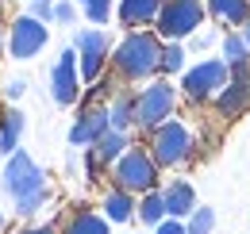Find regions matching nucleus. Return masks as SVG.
I'll return each instance as SVG.
<instances>
[{
  "instance_id": "obj_1",
  "label": "nucleus",
  "mask_w": 250,
  "mask_h": 234,
  "mask_svg": "<svg viewBox=\"0 0 250 234\" xmlns=\"http://www.w3.org/2000/svg\"><path fill=\"white\" fill-rule=\"evenodd\" d=\"M162 39L158 31H127L124 39L112 46V69L120 73V81H150L162 73Z\"/></svg>"
},
{
  "instance_id": "obj_2",
  "label": "nucleus",
  "mask_w": 250,
  "mask_h": 234,
  "mask_svg": "<svg viewBox=\"0 0 250 234\" xmlns=\"http://www.w3.org/2000/svg\"><path fill=\"white\" fill-rule=\"evenodd\" d=\"M158 169H162V165L154 161L150 150L131 146L124 157L112 165V184L124 188V192H131V196H146V192L158 188Z\"/></svg>"
},
{
  "instance_id": "obj_3",
  "label": "nucleus",
  "mask_w": 250,
  "mask_h": 234,
  "mask_svg": "<svg viewBox=\"0 0 250 234\" xmlns=\"http://www.w3.org/2000/svg\"><path fill=\"white\" fill-rule=\"evenodd\" d=\"M204 16H208L204 0H166L158 12L154 31L162 42H185L204 27Z\"/></svg>"
},
{
  "instance_id": "obj_4",
  "label": "nucleus",
  "mask_w": 250,
  "mask_h": 234,
  "mask_svg": "<svg viewBox=\"0 0 250 234\" xmlns=\"http://www.w3.org/2000/svg\"><path fill=\"white\" fill-rule=\"evenodd\" d=\"M173 112H177V88H173L169 77H158L146 88H139V96H135L139 131H158L166 119H173Z\"/></svg>"
},
{
  "instance_id": "obj_5",
  "label": "nucleus",
  "mask_w": 250,
  "mask_h": 234,
  "mask_svg": "<svg viewBox=\"0 0 250 234\" xmlns=\"http://www.w3.org/2000/svg\"><path fill=\"white\" fill-rule=\"evenodd\" d=\"M227 81H231V65L223 58H204L181 73V92L192 104H204V100H216L219 88H227Z\"/></svg>"
},
{
  "instance_id": "obj_6",
  "label": "nucleus",
  "mask_w": 250,
  "mask_h": 234,
  "mask_svg": "<svg viewBox=\"0 0 250 234\" xmlns=\"http://www.w3.org/2000/svg\"><path fill=\"white\" fill-rule=\"evenodd\" d=\"M73 50H77V61H81V81L96 85L104 77V65L112 61V39H108V31L104 27L73 31Z\"/></svg>"
},
{
  "instance_id": "obj_7",
  "label": "nucleus",
  "mask_w": 250,
  "mask_h": 234,
  "mask_svg": "<svg viewBox=\"0 0 250 234\" xmlns=\"http://www.w3.org/2000/svg\"><path fill=\"white\" fill-rule=\"evenodd\" d=\"M4 192H8L16 204H20V200H31V196H46V192H50V188H46V173L35 165L23 150H16V154L8 157V165H4Z\"/></svg>"
},
{
  "instance_id": "obj_8",
  "label": "nucleus",
  "mask_w": 250,
  "mask_h": 234,
  "mask_svg": "<svg viewBox=\"0 0 250 234\" xmlns=\"http://www.w3.org/2000/svg\"><path fill=\"white\" fill-rule=\"evenodd\" d=\"M150 154H154V161L162 169H173V165H181L188 161V154H192V135H188L185 123H177V119H166L158 131H150Z\"/></svg>"
},
{
  "instance_id": "obj_9",
  "label": "nucleus",
  "mask_w": 250,
  "mask_h": 234,
  "mask_svg": "<svg viewBox=\"0 0 250 234\" xmlns=\"http://www.w3.org/2000/svg\"><path fill=\"white\" fill-rule=\"evenodd\" d=\"M50 42V27L35 16H16L8 31V58L12 61H31L42 54V46Z\"/></svg>"
},
{
  "instance_id": "obj_10",
  "label": "nucleus",
  "mask_w": 250,
  "mask_h": 234,
  "mask_svg": "<svg viewBox=\"0 0 250 234\" xmlns=\"http://www.w3.org/2000/svg\"><path fill=\"white\" fill-rule=\"evenodd\" d=\"M50 96L62 108L81 100V61H77L73 46H65L62 54H58V61H54V69H50Z\"/></svg>"
},
{
  "instance_id": "obj_11",
  "label": "nucleus",
  "mask_w": 250,
  "mask_h": 234,
  "mask_svg": "<svg viewBox=\"0 0 250 234\" xmlns=\"http://www.w3.org/2000/svg\"><path fill=\"white\" fill-rule=\"evenodd\" d=\"M108 131H112L108 104H81V116L73 119V127H69V142L73 146H96Z\"/></svg>"
},
{
  "instance_id": "obj_12",
  "label": "nucleus",
  "mask_w": 250,
  "mask_h": 234,
  "mask_svg": "<svg viewBox=\"0 0 250 234\" xmlns=\"http://www.w3.org/2000/svg\"><path fill=\"white\" fill-rule=\"evenodd\" d=\"M162 196H166L169 219H188V215L196 211V188H192L188 180H169V184L162 188Z\"/></svg>"
},
{
  "instance_id": "obj_13",
  "label": "nucleus",
  "mask_w": 250,
  "mask_h": 234,
  "mask_svg": "<svg viewBox=\"0 0 250 234\" xmlns=\"http://www.w3.org/2000/svg\"><path fill=\"white\" fill-rule=\"evenodd\" d=\"M250 108V81H227V88H219V96H216V112L223 119H235V116H243Z\"/></svg>"
},
{
  "instance_id": "obj_14",
  "label": "nucleus",
  "mask_w": 250,
  "mask_h": 234,
  "mask_svg": "<svg viewBox=\"0 0 250 234\" xmlns=\"http://www.w3.org/2000/svg\"><path fill=\"white\" fill-rule=\"evenodd\" d=\"M166 0H120V23L124 27H146V23H158V12H162Z\"/></svg>"
},
{
  "instance_id": "obj_15",
  "label": "nucleus",
  "mask_w": 250,
  "mask_h": 234,
  "mask_svg": "<svg viewBox=\"0 0 250 234\" xmlns=\"http://www.w3.org/2000/svg\"><path fill=\"white\" fill-rule=\"evenodd\" d=\"M204 8L223 27H243L250 20V0H204Z\"/></svg>"
},
{
  "instance_id": "obj_16",
  "label": "nucleus",
  "mask_w": 250,
  "mask_h": 234,
  "mask_svg": "<svg viewBox=\"0 0 250 234\" xmlns=\"http://www.w3.org/2000/svg\"><path fill=\"white\" fill-rule=\"evenodd\" d=\"M100 211H104V219H108V223H127V219L139 211V204H135V196H131V192H124V188H116V184H112V188L104 192V207H100Z\"/></svg>"
},
{
  "instance_id": "obj_17",
  "label": "nucleus",
  "mask_w": 250,
  "mask_h": 234,
  "mask_svg": "<svg viewBox=\"0 0 250 234\" xmlns=\"http://www.w3.org/2000/svg\"><path fill=\"white\" fill-rule=\"evenodd\" d=\"M127 150H131V142H127L124 131H108V135H104V138H100V142L93 146V157L100 161V165H104V169H112V165L124 157Z\"/></svg>"
},
{
  "instance_id": "obj_18",
  "label": "nucleus",
  "mask_w": 250,
  "mask_h": 234,
  "mask_svg": "<svg viewBox=\"0 0 250 234\" xmlns=\"http://www.w3.org/2000/svg\"><path fill=\"white\" fill-rule=\"evenodd\" d=\"M108 119H112V131H131V127H139L135 123V92H116L112 100H108Z\"/></svg>"
},
{
  "instance_id": "obj_19",
  "label": "nucleus",
  "mask_w": 250,
  "mask_h": 234,
  "mask_svg": "<svg viewBox=\"0 0 250 234\" xmlns=\"http://www.w3.org/2000/svg\"><path fill=\"white\" fill-rule=\"evenodd\" d=\"M20 135H23V112H16V108H8L4 116H0V154H16L20 150Z\"/></svg>"
},
{
  "instance_id": "obj_20",
  "label": "nucleus",
  "mask_w": 250,
  "mask_h": 234,
  "mask_svg": "<svg viewBox=\"0 0 250 234\" xmlns=\"http://www.w3.org/2000/svg\"><path fill=\"white\" fill-rule=\"evenodd\" d=\"M108 219L104 215H96V211H89V207H81V211H73L69 215V223H65L62 234H108Z\"/></svg>"
},
{
  "instance_id": "obj_21",
  "label": "nucleus",
  "mask_w": 250,
  "mask_h": 234,
  "mask_svg": "<svg viewBox=\"0 0 250 234\" xmlns=\"http://www.w3.org/2000/svg\"><path fill=\"white\" fill-rule=\"evenodd\" d=\"M146 227H158V223H166L169 219V211H166V196H162V188L154 192H146V196H139V211H135Z\"/></svg>"
},
{
  "instance_id": "obj_22",
  "label": "nucleus",
  "mask_w": 250,
  "mask_h": 234,
  "mask_svg": "<svg viewBox=\"0 0 250 234\" xmlns=\"http://www.w3.org/2000/svg\"><path fill=\"white\" fill-rule=\"evenodd\" d=\"M219 46H223V61H227V65H250V46L243 42L239 31H227V35L219 39Z\"/></svg>"
},
{
  "instance_id": "obj_23",
  "label": "nucleus",
  "mask_w": 250,
  "mask_h": 234,
  "mask_svg": "<svg viewBox=\"0 0 250 234\" xmlns=\"http://www.w3.org/2000/svg\"><path fill=\"white\" fill-rule=\"evenodd\" d=\"M185 46L181 42H166L162 46V73L166 77H173V73H185Z\"/></svg>"
},
{
  "instance_id": "obj_24",
  "label": "nucleus",
  "mask_w": 250,
  "mask_h": 234,
  "mask_svg": "<svg viewBox=\"0 0 250 234\" xmlns=\"http://www.w3.org/2000/svg\"><path fill=\"white\" fill-rule=\"evenodd\" d=\"M77 8L89 16L93 27H108V20H112V0H77Z\"/></svg>"
},
{
  "instance_id": "obj_25",
  "label": "nucleus",
  "mask_w": 250,
  "mask_h": 234,
  "mask_svg": "<svg viewBox=\"0 0 250 234\" xmlns=\"http://www.w3.org/2000/svg\"><path fill=\"white\" fill-rule=\"evenodd\" d=\"M185 231L188 234H212L216 231V211H212V207H196L185 219Z\"/></svg>"
},
{
  "instance_id": "obj_26",
  "label": "nucleus",
  "mask_w": 250,
  "mask_h": 234,
  "mask_svg": "<svg viewBox=\"0 0 250 234\" xmlns=\"http://www.w3.org/2000/svg\"><path fill=\"white\" fill-rule=\"evenodd\" d=\"M27 16H35V20H42V23H54V0H31V8H27Z\"/></svg>"
},
{
  "instance_id": "obj_27",
  "label": "nucleus",
  "mask_w": 250,
  "mask_h": 234,
  "mask_svg": "<svg viewBox=\"0 0 250 234\" xmlns=\"http://www.w3.org/2000/svg\"><path fill=\"white\" fill-rule=\"evenodd\" d=\"M77 20V0H58L54 4V23H73Z\"/></svg>"
},
{
  "instance_id": "obj_28",
  "label": "nucleus",
  "mask_w": 250,
  "mask_h": 234,
  "mask_svg": "<svg viewBox=\"0 0 250 234\" xmlns=\"http://www.w3.org/2000/svg\"><path fill=\"white\" fill-rule=\"evenodd\" d=\"M212 42H216V31H196V35L188 39V46H192V50H208Z\"/></svg>"
},
{
  "instance_id": "obj_29",
  "label": "nucleus",
  "mask_w": 250,
  "mask_h": 234,
  "mask_svg": "<svg viewBox=\"0 0 250 234\" xmlns=\"http://www.w3.org/2000/svg\"><path fill=\"white\" fill-rule=\"evenodd\" d=\"M154 234H188V231H185V219H166L154 227Z\"/></svg>"
},
{
  "instance_id": "obj_30",
  "label": "nucleus",
  "mask_w": 250,
  "mask_h": 234,
  "mask_svg": "<svg viewBox=\"0 0 250 234\" xmlns=\"http://www.w3.org/2000/svg\"><path fill=\"white\" fill-rule=\"evenodd\" d=\"M23 92H27V81H23V77H12V81L4 85V96H8V100H20Z\"/></svg>"
},
{
  "instance_id": "obj_31",
  "label": "nucleus",
  "mask_w": 250,
  "mask_h": 234,
  "mask_svg": "<svg viewBox=\"0 0 250 234\" xmlns=\"http://www.w3.org/2000/svg\"><path fill=\"white\" fill-rule=\"evenodd\" d=\"M23 234H58V231H54V227L46 223V227H27V231H23Z\"/></svg>"
},
{
  "instance_id": "obj_32",
  "label": "nucleus",
  "mask_w": 250,
  "mask_h": 234,
  "mask_svg": "<svg viewBox=\"0 0 250 234\" xmlns=\"http://www.w3.org/2000/svg\"><path fill=\"white\" fill-rule=\"evenodd\" d=\"M239 35H243V42H247V46H250V20H247V23H243V27H239Z\"/></svg>"
},
{
  "instance_id": "obj_33",
  "label": "nucleus",
  "mask_w": 250,
  "mask_h": 234,
  "mask_svg": "<svg viewBox=\"0 0 250 234\" xmlns=\"http://www.w3.org/2000/svg\"><path fill=\"white\" fill-rule=\"evenodd\" d=\"M4 50H8V39H4V31H0V54H4Z\"/></svg>"
},
{
  "instance_id": "obj_34",
  "label": "nucleus",
  "mask_w": 250,
  "mask_h": 234,
  "mask_svg": "<svg viewBox=\"0 0 250 234\" xmlns=\"http://www.w3.org/2000/svg\"><path fill=\"white\" fill-rule=\"evenodd\" d=\"M4 227H8V219H4V211H0V234H4Z\"/></svg>"
},
{
  "instance_id": "obj_35",
  "label": "nucleus",
  "mask_w": 250,
  "mask_h": 234,
  "mask_svg": "<svg viewBox=\"0 0 250 234\" xmlns=\"http://www.w3.org/2000/svg\"><path fill=\"white\" fill-rule=\"evenodd\" d=\"M27 4H31V0H27Z\"/></svg>"
}]
</instances>
